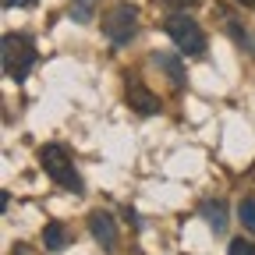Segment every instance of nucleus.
I'll return each mask as SVG.
<instances>
[{
  "label": "nucleus",
  "instance_id": "14",
  "mask_svg": "<svg viewBox=\"0 0 255 255\" xmlns=\"http://www.w3.org/2000/svg\"><path fill=\"white\" fill-rule=\"evenodd\" d=\"M28 4H36V0H4L7 11H11V7H28Z\"/></svg>",
  "mask_w": 255,
  "mask_h": 255
},
{
  "label": "nucleus",
  "instance_id": "11",
  "mask_svg": "<svg viewBox=\"0 0 255 255\" xmlns=\"http://www.w3.org/2000/svg\"><path fill=\"white\" fill-rule=\"evenodd\" d=\"M238 220H241V227L255 234V199H241L238 206Z\"/></svg>",
  "mask_w": 255,
  "mask_h": 255
},
{
  "label": "nucleus",
  "instance_id": "3",
  "mask_svg": "<svg viewBox=\"0 0 255 255\" xmlns=\"http://www.w3.org/2000/svg\"><path fill=\"white\" fill-rule=\"evenodd\" d=\"M135 32H138V11H135V4H114L110 14L103 18V36H107V43H110L114 50H121V46L131 43Z\"/></svg>",
  "mask_w": 255,
  "mask_h": 255
},
{
  "label": "nucleus",
  "instance_id": "5",
  "mask_svg": "<svg viewBox=\"0 0 255 255\" xmlns=\"http://www.w3.org/2000/svg\"><path fill=\"white\" fill-rule=\"evenodd\" d=\"M89 231H92V238L100 241L107 252L117 248V223H114L110 213H103V209H100V213H92V216H89Z\"/></svg>",
  "mask_w": 255,
  "mask_h": 255
},
{
  "label": "nucleus",
  "instance_id": "6",
  "mask_svg": "<svg viewBox=\"0 0 255 255\" xmlns=\"http://www.w3.org/2000/svg\"><path fill=\"white\" fill-rule=\"evenodd\" d=\"M128 107H131L135 114H142V117H152L159 110V100H156V96L138 78H131V82H128Z\"/></svg>",
  "mask_w": 255,
  "mask_h": 255
},
{
  "label": "nucleus",
  "instance_id": "9",
  "mask_svg": "<svg viewBox=\"0 0 255 255\" xmlns=\"http://www.w3.org/2000/svg\"><path fill=\"white\" fill-rule=\"evenodd\" d=\"M202 213H206V220H209L213 231H220V234L227 231V206H223V202H206Z\"/></svg>",
  "mask_w": 255,
  "mask_h": 255
},
{
  "label": "nucleus",
  "instance_id": "10",
  "mask_svg": "<svg viewBox=\"0 0 255 255\" xmlns=\"http://www.w3.org/2000/svg\"><path fill=\"white\" fill-rule=\"evenodd\" d=\"M96 7H100V0H75V4H71V18L85 25V21H92Z\"/></svg>",
  "mask_w": 255,
  "mask_h": 255
},
{
  "label": "nucleus",
  "instance_id": "4",
  "mask_svg": "<svg viewBox=\"0 0 255 255\" xmlns=\"http://www.w3.org/2000/svg\"><path fill=\"white\" fill-rule=\"evenodd\" d=\"M167 36L177 43V50L181 53H188V57H199L202 50H206V32H202V25L191 18V14H174L170 21H167Z\"/></svg>",
  "mask_w": 255,
  "mask_h": 255
},
{
  "label": "nucleus",
  "instance_id": "13",
  "mask_svg": "<svg viewBox=\"0 0 255 255\" xmlns=\"http://www.w3.org/2000/svg\"><path fill=\"white\" fill-rule=\"evenodd\" d=\"M156 4H163V7H170V11H184V7L195 4V0H156Z\"/></svg>",
  "mask_w": 255,
  "mask_h": 255
},
{
  "label": "nucleus",
  "instance_id": "7",
  "mask_svg": "<svg viewBox=\"0 0 255 255\" xmlns=\"http://www.w3.org/2000/svg\"><path fill=\"white\" fill-rule=\"evenodd\" d=\"M152 64H159V68L167 71V78H170V85H184V68H181V60L177 57H170V53H152Z\"/></svg>",
  "mask_w": 255,
  "mask_h": 255
},
{
  "label": "nucleus",
  "instance_id": "1",
  "mask_svg": "<svg viewBox=\"0 0 255 255\" xmlns=\"http://www.w3.org/2000/svg\"><path fill=\"white\" fill-rule=\"evenodd\" d=\"M0 57H4V75L14 82H25L32 64H36V43L28 36H18V32H7L4 43H0Z\"/></svg>",
  "mask_w": 255,
  "mask_h": 255
},
{
  "label": "nucleus",
  "instance_id": "15",
  "mask_svg": "<svg viewBox=\"0 0 255 255\" xmlns=\"http://www.w3.org/2000/svg\"><path fill=\"white\" fill-rule=\"evenodd\" d=\"M238 4H245V7H255V0H238Z\"/></svg>",
  "mask_w": 255,
  "mask_h": 255
},
{
  "label": "nucleus",
  "instance_id": "16",
  "mask_svg": "<svg viewBox=\"0 0 255 255\" xmlns=\"http://www.w3.org/2000/svg\"><path fill=\"white\" fill-rule=\"evenodd\" d=\"M14 255H25V252H14Z\"/></svg>",
  "mask_w": 255,
  "mask_h": 255
},
{
  "label": "nucleus",
  "instance_id": "2",
  "mask_svg": "<svg viewBox=\"0 0 255 255\" xmlns=\"http://www.w3.org/2000/svg\"><path fill=\"white\" fill-rule=\"evenodd\" d=\"M39 167L46 170V177L53 184H60L64 191H75V195H82V177L71 163V156L64 152L60 145H43L39 149Z\"/></svg>",
  "mask_w": 255,
  "mask_h": 255
},
{
  "label": "nucleus",
  "instance_id": "8",
  "mask_svg": "<svg viewBox=\"0 0 255 255\" xmlns=\"http://www.w3.org/2000/svg\"><path fill=\"white\" fill-rule=\"evenodd\" d=\"M43 245L50 252H60L64 245H68V231H64V223H57V220L46 223V227H43Z\"/></svg>",
  "mask_w": 255,
  "mask_h": 255
},
{
  "label": "nucleus",
  "instance_id": "12",
  "mask_svg": "<svg viewBox=\"0 0 255 255\" xmlns=\"http://www.w3.org/2000/svg\"><path fill=\"white\" fill-rule=\"evenodd\" d=\"M227 255H255V241H231V252Z\"/></svg>",
  "mask_w": 255,
  "mask_h": 255
}]
</instances>
